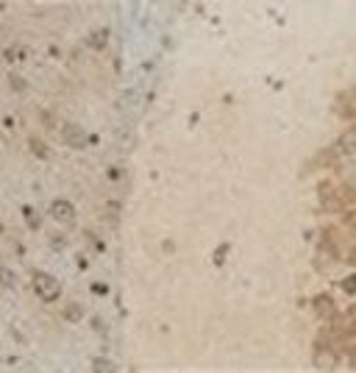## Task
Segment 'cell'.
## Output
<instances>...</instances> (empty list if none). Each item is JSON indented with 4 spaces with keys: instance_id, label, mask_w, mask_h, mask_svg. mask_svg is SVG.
I'll return each mask as SVG.
<instances>
[{
    "instance_id": "obj_7",
    "label": "cell",
    "mask_w": 356,
    "mask_h": 373,
    "mask_svg": "<svg viewBox=\"0 0 356 373\" xmlns=\"http://www.w3.org/2000/svg\"><path fill=\"white\" fill-rule=\"evenodd\" d=\"M95 368H98V371H109L112 365H109V362H103V359H98V362H95Z\"/></svg>"
},
{
    "instance_id": "obj_4",
    "label": "cell",
    "mask_w": 356,
    "mask_h": 373,
    "mask_svg": "<svg viewBox=\"0 0 356 373\" xmlns=\"http://www.w3.org/2000/svg\"><path fill=\"white\" fill-rule=\"evenodd\" d=\"M0 282L6 284V287H14V273L6 270V268H0Z\"/></svg>"
},
{
    "instance_id": "obj_6",
    "label": "cell",
    "mask_w": 356,
    "mask_h": 373,
    "mask_svg": "<svg viewBox=\"0 0 356 373\" xmlns=\"http://www.w3.org/2000/svg\"><path fill=\"white\" fill-rule=\"evenodd\" d=\"M22 215H25V220H28V223L34 225V228H36V225H39V218H36V215H34V209H31V206H25V212H22Z\"/></svg>"
},
{
    "instance_id": "obj_8",
    "label": "cell",
    "mask_w": 356,
    "mask_h": 373,
    "mask_svg": "<svg viewBox=\"0 0 356 373\" xmlns=\"http://www.w3.org/2000/svg\"><path fill=\"white\" fill-rule=\"evenodd\" d=\"M81 315V309H78V306H70V309H67V317H78Z\"/></svg>"
},
{
    "instance_id": "obj_3",
    "label": "cell",
    "mask_w": 356,
    "mask_h": 373,
    "mask_svg": "<svg viewBox=\"0 0 356 373\" xmlns=\"http://www.w3.org/2000/svg\"><path fill=\"white\" fill-rule=\"evenodd\" d=\"M64 140H67V145H72V148H84L86 145V137H84V131L78 126H67L64 128Z\"/></svg>"
},
{
    "instance_id": "obj_5",
    "label": "cell",
    "mask_w": 356,
    "mask_h": 373,
    "mask_svg": "<svg viewBox=\"0 0 356 373\" xmlns=\"http://www.w3.org/2000/svg\"><path fill=\"white\" fill-rule=\"evenodd\" d=\"M28 145H31V150H34L36 156H42V159H45V156H48V148H45V145H42V142H39V140H31Z\"/></svg>"
},
{
    "instance_id": "obj_1",
    "label": "cell",
    "mask_w": 356,
    "mask_h": 373,
    "mask_svg": "<svg viewBox=\"0 0 356 373\" xmlns=\"http://www.w3.org/2000/svg\"><path fill=\"white\" fill-rule=\"evenodd\" d=\"M34 290L39 293V298L53 301V298H59V293H62V284H59L53 276H48V273H36L34 276Z\"/></svg>"
},
{
    "instance_id": "obj_2",
    "label": "cell",
    "mask_w": 356,
    "mask_h": 373,
    "mask_svg": "<svg viewBox=\"0 0 356 373\" xmlns=\"http://www.w3.org/2000/svg\"><path fill=\"white\" fill-rule=\"evenodd\" d=\"M50 215H53L56 220H62V223H70V220L75 218V209H72L70 201H62V198H59V201L50 204Z\"/></svg>"
}]
</instances>
